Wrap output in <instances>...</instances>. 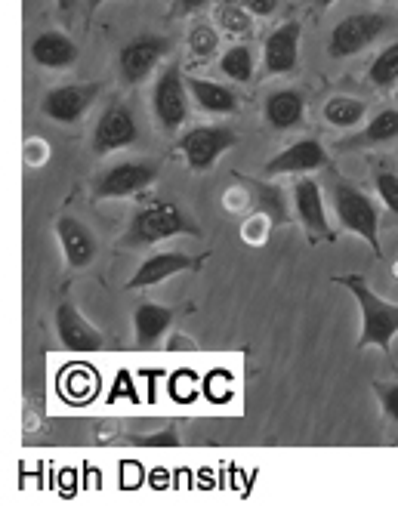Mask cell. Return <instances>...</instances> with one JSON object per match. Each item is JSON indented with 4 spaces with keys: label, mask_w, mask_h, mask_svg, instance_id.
<instances>
[{
    "label": "cell",
    "mask_w": 398,
    "mask_h": 512,
    "mask_svg": "<svg viewBox=\"0 0 398 512\" xmlns=\"http://www.w3.org/2000/svg\"><path fill=\"white\" fill-rule=\"evenodd\" d=\"M102 4H108V0H87V4H84V13H87L84 19H87V25H90V19L96 16V10H99Z\"/></svg>",
    "instance_id": "obj_33"
},
{
    "label": "cell",
    "mask_w": 398,
    "mask_h": 512,
    "mask_svg": "<svg viewBox=\"0 0 398 512\" xmlns=\"http://www.w3.org/2000/svg\"><path fill=\"white\" fill-rule=\"evenodd\" d=\"M328 164V152L321 149V142L315 139H300L291 149L278 152L266 164V176H281V173H309Z\"/></svg>",
    "instance_id": "obj_15"
},
{
    "label": "cell",
    "mask_w": 398,
    "mask_h": 512,
    "mask_svg": "<svg viewBox=\"0 0 398 512\" xmlns=\"http://www.w3.org/2000/svg\"><path fill=\"white\" fill-rule=\"evenodd\" d=\"M56 331H59V340L68 352H99L102 349L99 331L68 303H62L56 309Z\"/></svg>",
    "instance_id": "obj_14"
},
{
    "label": "cell",
    "mask_w": 398,
    "mask_h": 512,
    "mask_svg": "<svg viewBox=\"0 0 398 512\" xmlns=\"http://www.w3.org/2000/svg\"><path fill=\"white\" fill-rule=\"evenodd\" d=\"M216 19H220V25L229 34H247L250 25H253V16L238 4V0H226V4H220V10H216Z\"/></svg>",
    "instance_id": "obj_26"
},
{
    "label": "cell",
    "mask_w": 398,
    "mask_h": 512,
    "mask_svg": "<svg viewBox=\"0 0 398 512\" xmlns=\"http://www.w3.org/2000/svg\"><path fill=\"white\" fill-rule=\"evenodd\" d=\"M365 112H368V105L361 102V99H352V96H334V99L324 102V108H321L324 121H328L331 127H337V130L355 127L361 118H365Z\"/></svg>",
    "instance_id": "obj_22"
},
{
    "label": "cell",
    "mask_w": 398,
    "mask_h": 512,
    "mask_svg": "<svg viewBox=\"0 0 398 512\" xmlns=\"http://www.w3.org/2000/svg\"><path fill=\"white\" fill-rule=\"evenodd\" d=\"M210 4V0H170V13L173 16H189V13H198Z\"/></svg>",
    "instance_id": "obj_32"
},
{
    "label": "cell",
    "mask_w": 398,
    "mask_h": 512,
    "mask_svg": "<svg viewBox=\"0 0 398 512\" xmlns=\"http://www.w3.org/2000/svg\"><path fill=\"white\" fill-rule=\"evenodd\" d=\"M207 260V253L204 256H189V253H176V250H167V253H155L149 256L146 263H139L136 275L127 281L130 290H142V287H155L179 272H198Z\"/></svg>",
    "instance_id": "obj_11"
},
{
    "label": "cell",
    "mask_w": 398,
    "mask_h": 512,
    "mask_svg": "<svg viewBox=\"0 0 398 512\" xmlns=\"http://www.w3.org/2000/svg\"><path fill=\"white\" fill-rule=\"evenodd\" d=\"M392 28V19L386 13H355L346 16L343 22L334 25L331 38H328V56L331 59H349L380 41L383 34Z\"/></svg>",
    "instance_id": "obj_3"
},
{
    "label": "cell",
    "mask_w": 398,
    "mask_h": 512,
    "mask_svg": "<svg viewBox=\"0 0 398 512\" xmlns=\"http://www.w3.org/2000/svg\"><path fill=\"white\" fill-rule=\"evenodd\" d=\"M78 56H81L78 44L62 31H44L31 41V59L44 68H56V71L71 68L78 62Z\"/></svg>",
    "instance_id": "obj_17"
},
{
    "label": "cell",
    "mask_w": 398,
    "mask_h": 512,
    "mask_svg": "<svg viewBox=\"0 0 398 512\" xmlns=\"http://www.w3.org/2000/svg\"><path fill=\"white\" fill-rule=\"evenodd\" d=\"M139 139V127H136V118L130 112V105L124 102H108V108L102 112V118L96 121V130H93V152L96 155H112L118 149H127Z\"/></svg>",
    "instance_id": "obj_9"
},
{
    "label": "cell",
    "mask_w": 398,
    "mask_h": 512,
    "mask_svg": "<svg viewBox=\"0 0 398 512\" xmlns=\"http://www.w3.org/2000/svg\"><path fill=\"white\" fill-rule=\"evenodd\" d=\"M170 53V41L164 34H139L133 38L127 47H121L118 53V71H121V81L124 84H142L146 81L155 65Z\"/></svg>",
    "instance_id": "obj_8"
},
{
    "label": "cell",
    "mask_w": 398,
    "mask_h": 512,
    "mask_svg": "<svg viewBox=\"0 0 398 512\" xmlns=\"http://www.w3.org/2000/svg\"><path fill=\"white\" fill-rule=\"evenodd\" d=\"M374 392L380 398L386 417L398 423V383H374Z\"/></svg>",
    "instance_id": "obj_29"
},
{
    "label": "cell",
    "mask_w": 398,
    "mask_h": 512,
    "mask_svg": "<svg viewBox=\"0 0 398 512\" xmlns=\"http://www.w3.org/2000/svg\"><path fill=\"white\" fill-rule=\"evenodd\" d=\"M220 71L235 84H247L253 78V53L247 47H241V44L229 47L223 53V59H220Z\"/></svg>",
    "instance_id": "obj_24"
},
{
    "label": "cell",
    "mask_w": 398,
    "mask_h": 512,
    "mask_svg": "<svg viewBox=\"0 0 398 512\" xmlns=\"http://www.w3.org/2000/svg\"><path fill=\"white\" fill-rule=\"evenodd\" d=\"M238 182L247 189L250 201H253V210L263 213L272 226H284L287 219V201H284V192L272 182H263V179H247V176H238Z\"/></svg>",
    "instance_id": "obj_18"
},
{
    "label": "cell",
    "mask_w": 398,
    "mask_h": 512,
    "mask_svg": "<svg viewBox=\"0 0 398 512\" xmlns=\"http://www.w3.org/2000/svg\"><path fill=\"white\" fill-rule=\"evenodd\" d=\"M238 133L229 127H195L179 139V152L195 173H207L223 152L235 149Z\"/></svg>",
    "instance_id": "obj_7"
},
{
    "label": "cell",
    "mask_w": 398,
    "mask_h": 512,
    "mask_svg": "<svg viewBox=\"0 0 398 512\" xmlns=\"http://www.w3.org/2000/svg\"><path fill=\"white\" fill-rule=\"evenodd\" d=\"M331 4H337V0H312V7H321V10L331 7Z\"/></svg>",
    "instance_id": "obj_35"
},
{
    "label": "cell",
    "mask_w": 398,
    "mask_h": 512,
    "mask_svg": "<svg viewBox=\"0 0 398 512\" xmlns=\"http://www.w3.org/2000/svg\"><path fill=\"white\" fill-rule=\"evenodd\" d=\"M216 47H220V34H216L210 25L198 22L192 31H189V50L195 59H210L216 53Z\"/></svg>",
    "instance_id": "obj_27"
},
{
    "label": "cell",
    "mask_w": 398,
    "mask_h": 512,
    "mask_svg": "<svg viewBox=\"0 0 398 512\" xmlns=\"http://www.w3.org/2000/svg\"><path fill=\"white\" fill-rule=\"evenodd\" d=\"M56 235H59L62 253H65V263H68L71 269H84V266L93 263V256H96V241H93L90 229L81 223V219H75V216H59Z\"/></svg>",
    "instance_id": "obj_16"
},
{
    "label": "cell",
    "mask_w": 398,
    "mask_h": 512,
    "mask_svg": "<svg viewBox=\"0 0 398 512\" xmlns=\"http://www.w3.org/2000/svg\"><path fill=\"white\" fill-rule=\"evenodd\" d=\"M99 96V84H65V87H53L44 99H41V112L56 121V124H75L81 121L90 105Z\"/></svg>",
    "instance_id": "obj_10"
},
{
    "label": "cell",
    "mask_w": 398,
    "mask_h": 512,
    "mask_svg": "<svg viewBox=\"0 0 398 512\" xmlns=\"http://www.w3.org/2000/svg\"><path fill=\"white\" fill-rule=\"evenodd\" d=\"M374 186H377V192H380L383 204H386L392 213H398V176H395V173H389V170H383V173H377Z\"/></svg>",
    "instance_id": "obj_28"
},
{
    "label": "cell",
    "mask_w": 398,
    "mask_h": 512,
    "mask_svg": "<svg viewBox=\"0 0 398 512\" xmlns=\"http://www.w3.org/2000/svg\"><path fill=\"white\" fill-rule=\"evenodd\" d=\"M189 93L195 96V102L210 115H232L238 108V99L229 87L216 84V81H204V78H189Z\"/></svg>",
    "instance_id": "obj_21"
},
{
    "label": "cell",
    "mask_w": 398,
    "mask_h": 512,
    "mask_svg": "<svg viewBox=\"0 0 398 512\" xmlns=\"http://www.w3.org/2000/svg\"><path fill=\"white\" fill-rule=\"evenodd\" d=\"M337 284H343L349 294L358 300L361 309V337H358V349H380V352H392V337L398 334V306L386 303L383 297H377L371 284L361 275H337Z\"/></svg>",
    "instance_id": "obj_1"
},
{
    "label": "cell",
    "mask_w": 398,
    "mask_h": 512,
    "mask_svg": "<svg viewBox=\"0 0 398 512\" xmlns=\"http://www.w3.org/2000/svg\"><path fill=\"white\" fill-rule=\"evenodd\" d=\"M395 136H398V112H395V108H383V112L358 136L343 142V149H349V145H380V142H389Z\"/></svg>",
    "instance_id": "obj_23"
},
{
    "label": "cell",
    "mask_w": 398,
    "mask_h": 512,
    "mask_svg": "<svg viewBox=\"0 0 398 512\" xmlns=\"http://www.w3.org/2000/svg\"><path fill=\"white\" fill-rule=\"evenodd\" d=\"M75 4H78V0H56V7H59V10H62L65 16H68L71 10H75Z\"/></svg>",
    "instance_id": "obj_34"
},
{
    "label": "cell",
    "mask_w": 398,
    "mask_h": 512,
    "mask_svg": "<svg viewBox=\"0 0 398 512\" xmlns=\"http://www.w3.org/2000/svg\"><path fill=\"white\" fill-rule=\"evenodd\" d=\"M173 235H198V226L186 216V210L173 201H155L149 207L136 210L130 226L124 232L127 247H149Z\"/></svg>",
    "instance_id": "obj_2"
},
{
    "label": "cell",
    "mask_w": 398,
    "mask_h": 512,
    "mask_svg": "<svg viewBox=\"0 0 398 512\" xmlns=\"http://www.w3.org/2000/svg\"><path fill=\"white\" fill-rule=\"evenodd\" d=\"M173 324V309L161 303H139L133 312V327H136V343L139 346H152L158 343L167 327Z\"/></svg>",
    "instance_id": "obj_20"
},
{
    "label": "cell",
    "mask_w": 398,
    "mask_h": 512,
    "mask_svg": "<svg viewBox=\"0 0 398 512\" xmlns=\"http://www.w3.org/2000/svg\"><path fill=\"white\" fill-rule=\"evenodd\" d=\"M368 81L374 87H395L398 84V41L389 44L383 53H377V59L368 68Z\"/></svg>",
    "instance_id": "obj_25"
},
{
    "label": "cell",
    "mask_w": 398,
    "mask_h": 512,
    "mask_svg": "<svg viewBox=\"0 0 398 512\" xmlns=\"http://www.w3.org/2000/svg\"><path fill=\"white\" fill-rule=\"evenodd\" d=\"M263 112L272 130H294L306 115V102L297 90H278L266 99Z\"/></svg>",
    "instance_id": "obj_19"
},
{
    "label": "cell",
    "mask_w": 398,
    "mask_h": 512,
    "mask_svg": "<svg viewBox=\"0 0 398 512\" xmlns=\"http://www.w3.org/2000/svg\"><path fill=\"white\" fill-rule=\"evenodd\" d=\"M334 210H337L340 223L349 232L361 235L377 256H383V247H380V213H377V204L365 192L346 186V182H337V186H334Z\"/></svg>",
    "instance_id": "obj_4"
},
{
    "label": "cell",
    "mask_w": 398,
    "mask_h": 512,
    "mask_svg": "<svg viewBox=\"0 0 398 512\" xmlns=\"http://www.w3.org/2000/svg\"><path fill=\"white\" fill-rule=\"evenodd\" d=\"M152 112L167 133H173L186 124V118H189V78L179 71V65H170L155 81Z\"/></svg>",
    "instance_id": "obj_6"
},
{
    "label": "cell",
    "mask_w": 398,
    "mask_h": 512,
    "mask_svg": "<svg viewBox=\"0 0 398 512\" xmlns=\"http://www.w3.org/2000/svg\"><path fill=\"white\" fill-rule=\"evenodd\" d=\"M238 4L250 13V16H272L278 10V0H238Z\"/></svg>",
    "instance_id": "obj_31"
},
{
    "label": "cell",
    "mask_w": 398,
    "mask_h": 512,
    "mask_svg": "<svg viewBox=\"0 0 398 512\" xmlns=\"http://www.w3.org/2000/svg\"><path fill=\"white\" fill-rule=\"evenodd\" d=\"M294 204L303 229L309 232V241H334V232L328 226V213H324V198L321 186L315 179H300L294 186Z\"/></svg>",
    "instance_id": "obj_13"
},
{
    "label": "cell",
    "mask_w": 398,
    "mask_h": 512,
    "mask_svg": "<svg viewBox=\"0 0 398 512\" xmlns=\"http://www.w3.org/2000/svg\"><path fill=\"white\" fill-rule=\"evenodd\" d=\"M136 445H139V448H176V445H179V435H176V429H164V432H158V435L139 438Z\"/></svg>",
    "instance_id": "obj_30"
},
{
    "label": "cell",
    "mask_w": 398,
    "mask_h": 512,
    "mask_svg": "<svg viewBox=\"0 0 398 512\" xmlns=\"http://www.w3.org/2000/svg\"><path fill=\"white\" fill-rule=\"evenodd\" d=\"M161 176V164L158 161H124L115 164L112 170H105L102 176H96L93 182V198H130L139 195L142 189H149L152 182H158Z\"/></svg>",
    "instance_id": "obj_5"
},
{
    "label": "cell",
    "mask_w": 398,
    "mask_h": 512,
    "mask_svg": "<svg viewBox=\"0 0 398 512\" xmlns=\"http://www.w3.org/2000/svg\"><path fill=\"white\" fill-rule=\"evenodd\" d=\"M300 38H303L300 22H284L269 34L263 44L266 75H291L300 62Z\"/></svg>",
    "instance_id": "obj_12"
}]
</instances>
